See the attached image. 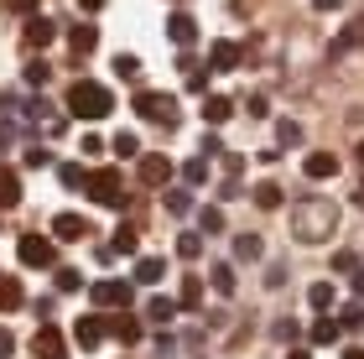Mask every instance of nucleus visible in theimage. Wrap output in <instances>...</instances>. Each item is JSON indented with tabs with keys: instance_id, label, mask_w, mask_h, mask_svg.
<instances>
[{
	"instance_id": "39",
	"label": "nucleus",
	"mask_w": 364,
	"mask_h": 359,
	"mask_svg": "<svg viewBox=\"0 0 364 359\" xmlns=\"http://www.w3.org/2000/svg\"><path fill=\"white\" fill-rule=\"evenodd\" d=\"M21 161H26L31 172H37V167H53V151H47V146H26V151H21Z\"/></svg>"
},
{
	"instance_id": "19",
	"label": "nucleus",
	"mask_w": 364,
	"mask_h": 359,
	"mask_svg": "<svg viewBox=\"0 0 364 359\" xmlns=\"http://www.w3.org/2000/svg\"><path fill=\"white\" fill-rule=\"evenodd\" d=\"M177 307H188V313H198V307H203V276H182V286H177Z\"/></svg>"
},
{
	"instance_id": "26",
	"label": "nucleus",
	"mask_w": 364,
	"mask_h": 359,
	"mask_svg": "<svg viewBox=\"0 0 364 359\" xmlns=\"http://www.w3.org/2000/svg\"><path fill=\"white\" fill-rule=\"evenodd\" d=\"M161 208H167L172 219H182V214H193V193H188V188H172V193H161Z\"/></svg>"
},
{
	"instance_id": "18",
	"label": "nucleus",
	"mask_w": 364,
	"mask_h": 359,
	"mask_svg": "<svg viewBox=\"0 0 364 359\" xmlns=\"http://www.w3.org/2000/svg\"><path fill=\"white\" fill-rule=\"evenodd\" d=\"M260 255H266V245H260V235H250V230H245V235H235V260H240V266H255Z\"/></svg>"
},
{
	"instance_id": "1",
	"label": "nucleus",
	"mask_w": 364,
	"mask_h": 359,
	"mask_svg": "<svg viewBox=\"0 0 364 359\" xmlns=\"http://www.w3.org/2000/svg\"><path fill=\"white\" fill-rule=\"evenodd\" d=\"M338 235V203L333 198H296L291 203V240L296 245H328Z\"/></svg>"
},
{
	"instance_id": "42",
	"label": "nucleus",
	"mask_w": 364,
	"mask_h": 359,
	"mask_svg": "<svg viewBox=\"0 0 364 359\" xmlns=\"http://www.w3.org/2000/svg\"><path fill=\"white\" fill-rule=\"evenodd\" d=\"M245 109H250V120H266V115H271V100H266V94H250Z\"/></svg>"
},
{
	"instance_id": "27",
	"label": "nucleus",
	"mask_w": 364,
	"mask_h": 359,
	"mask_svg": "<svg viewBox=\"0 0 364 359\" xmlns=\"http://www.w3.org/2000/svg\"><path fill=\"white\" fill-rule=\"evenodd\" d=\"M109 250H114V255H141V235L130 230V224H120L114 240H109Z\"/></svg>"
},
{
	"instance_id": "56",
	"label": "nucleus",
	"mask_w": 364,
	"mask_h": 359,
	"mask_svg": "<svg viewBox=\"0 0 364 359\" xmlns=\"http://www.w3.org/2000/svg\"><path fill=\"white\" fill-rule=\"evenodd\" d=\"M354 302H364V276L354 271Z\"/></svg>"
},
{
	"instance_id": "57",
	"label": "nucleus",
	"mask_w": 364,
	"mask_h": 359,
	"mask_svg": "<svg viewBox=\"0 0 364 359\" xmlns=\"http://www.w3.org/2000/svg\"><path fill=\"white\" fill-rule=\"evenodd\" d=\"M343 359H364V349H359V344H349V349H343Z\"/></svg>"
},
{
	"instance_id": "32",
	"label": "nucleus",
	"mask_w": 364,
	"mask_h": 359,
	"mask_svg": "<svg viewBox=\"0 0 364 359\" xmlns=\"http://www.w3.org/2000/svg\"><path fill=\"white\" fill-rule=\"evenodd\" d=\"M177 255H182V260H198V255H203V235H198V230H182V235H177Z\"/></svg>"
},
{
	"instance_id": "52",
	"label": "nucleus",
	"mask_w": 364,
	"mask_h": 359,
	"mask_svg": "<svg viewBox=\"0 0 364 359\" xmlns=\"http://www.w3.org/2000/svg\"><path fill=\"white\" fill-rule=\"evenodd\" d=\"M276 338L281 344H296V323H276Z\"/></svg>"
},
{
	"instance_id": "2",
	"label": "nucleus",
	"mask_w": 364,
	"mask_h": 359,
	"mask_svg": "<svg viewBox=\"0 0 364 359\" xmlns=\"http://www.w3.org/2000/svg\"><path fill=\"white\" fill-rule=\"evenodd\" d=\"M114 109V94L105 84H94V78H78V84H68V115L73 120H105Z\"/></svg>"
},
{
	"instance_id": "16",
	"label": "nucleus",
	"mask_w": 364,
	"mask_h": 359,
	"mask_svg": "<svg viewBox=\"0 0 364 359\" xmlns=\"http://www.w3.org/2000/svg\"><path fill=\"white\" fill-rule=\"evenodd\" d=\"M229 120H235V100H224V94H208V100H203V125L219 130V125H229Z\"/></svg>"
},
{
	"instance_id": "15",
	"label": "nucleus",
	"mask_w": 364,
	"mask_h": 359,
	"mask_svg": "<svg viewBox=\"0 0 364 359\" xmlns=\"http://www.w3.org/2000/svg\"><path fill=\"white\" fill-rule=\"evenodd\" d=\"M53 42H58V21H47V16H31V21H26V47H31V53H37V47L47 53Z\"/></svg>"
},
{
	"instance_id": "20",
	"label": "nucleus",
	"mask_w": 364,
	"mask_h": 359,
	"mask_svg": "<svg viewBox=\"0 0 364 359\" xmlns=\"http://www.w3.org/2000/svg\"><path fill=\"white\" fill-rule=\"evenodd\" d=\"M161 276H167V260H161V255H141L136 260V282L141 286H156Z\"/></svg>"
},
{
	"instance_id": "53",
	"label": "nucleus",
	"mask_w": 364,
	"mask_h": 359,
	"mask_svg": "<svg viewBox=\"0 0 364 359\" xmlns=\"http://www.w3.org/2000/svg\"><path fill=\"white\" fill-rule=\"evenodd\" d=\"M11 141H16V120H0V151H6Z\"/></svg>"
},
{
	"instance_id": "43",
	"label": "nucleus",
	"mask_w": 364,
	"mask_h": 359,
	"mask_svg": "<svg viewBox=\"0 0 364 359\" xmlns=\"http://www.w3.org/2000/svg\"><path fill=\"white\" fill-rule=\"evenodd\" d=\"M235 198H250V193H245L235 177H229V183H219V203H235Z\"/></svg>"
},
{
	"instance_id": "49",
	"label": "nucleus",
	"mask_w": 364,
	"mask_h": 359,
	"mask_svg": "<svg viewBox=\"0 0 364 359\" xmlns=\"http://www.w3.org/2000/svg\"><path fill=\"white\" fill-rule=\"evenodd\" d=\"M203 156H224V141H219V136H213V130H208V136H203Z\"/></svg>"
},
{
	"instance_id": "8",
	"label": "nucleus",
	"mask_w": 364,
	"mask_h": 359,
	"mask_svg": "<svg viewBox=\"0 0 364 359\" xmlns=\"http://www.w3.org/2000/svg\"><path fill=\"white\" fill-rule=\"evenodd\" d=\"M302 177H307V183H328V177H338V156L333 151H307L302 156Z\"/></svg>"
},
{
	"instance_id": "34",
	"label": "nucleus",
	"mask_w": 364,
	"mask_h": 359,
	"mask_svg": "<svg viewBox=\"0 0 364 359\" xmlns=\"http://www.w3.org/2000/svg\"><path fill=\"white\" fill-rule=\"evenodd\" d=\"M47 78H53V63H47V58H31V63H26V84H31V89H47Z\"/></svg>"
},
{
	"instance_id": "4",
	"label": "nucleus",
	"mask_w": 364,
	"mask_h": 359,
	"mask_svg": "<svg viewBox=\"0 0 364 359\" xmlns=\"http://www.w3.org/2000/svg\"><path fill=\"white\" fill-rule=\"evenodd\" d=\"M130 109H136L141 120H156V125H177V100L172 94H161V89H136V100H130Z\"/></svg>"
},
{
	"instance_id": "6",
	"label": "nucleus",
	"mask_w": 364,
	"mask_h": 359,
	"mask_svg": "<svg viewBox=\"0 0 364 359\" xmlns=\"http://www.w3.org/2000/svg\"><path fill=\"white\" fill-rule=\"evenodd\" d=\"M31 354L37 359H68V338H63L58 323H42V328L31 333Z\"/></svg>"
},
{
	"instance_id": "7",
	"label": "nucleus",
	"mask_w": 364,
	"mask_h": 359,
	"mask_svg": "<svg viewBox=\"0 0 364 359\" xmlns=\"http://www.w3.org/2000/svg\"><path fill=\"white\" fill-rule=\"evenodd\" d=\"M105 333H109L105 328V313H84L73 323V344L78 349H99V344H105Z\"/></svg>"
},
{
	"instance_id": "23",
	"label": "nucleus",
	"mask_w": 364,
	"mask_h": 359,
	"mask_svg": "<svg viewBox=\"0 0 364 359\" xmlns=\"http://www.w3.org/2000/svg\"><path fill=\"white\" fill-rule=\"evenodd\" d=\"M68 47H73L78 58L94 53V47H99V26H89V21H84V26H73V31H68Z\"/></svg>"
},
{
	"instance_id": "44",
	"label": "nucleus",
	"mask_w": 364,
	"mask_h": 359,
	"mask_svg": "<svg viewBox=\"0 0 364 359\" xmlns=\"http://www.w3.org/2000/svg\"><path fill=\"white\" fill-rule=\"evenodd\" d=\"M84 286V271H58V291H78Z\"/></svg>"
},
{
	"instance_id": "25",
	"label": "nucleus",
	"mask_w": 364,
	"mask_h": 359,
	"mask_svg": "<svg viewBox=\"0 0 364 359\" xmlns=\"http://www.w3.org/2000/svg\"><path fill=\"white\" fill-rule=\"evenodd\" d=\"M338 333H343V328H338V318H333V313H323L318 323H312V344H323V349H328V344H338Z\"/></svg>"
},
{
	"instance_id": "28",
	"label": "nucleus",
	"mask_w": 364,
	"mask_h": 359,
	"mask_svg": "<svg viewBox=\"0 0 364 359\" xmlns=\"http://www.w3.org/2000/svg\"><path fill=\"white\" fill-rule=\"evenodd\" d=\"M208 276H213V291H219V297H235V286H240V282H235V266H229V260H219V266H213Z\"/></svg>"
},
{
	"instance_id": "13",
	"label": "nucleus",
	"mask_w": 364,
	"mask_h": 359,
	"mask_svg": "<svg viewBox=\"0 0 364 359\" xmlns=\"http://www.w3.org/2000/svg\"><path fill=\"white\" fill-rule=\"evenodd\" d=\"M105 328H109L114 338H120L125 349H130V344H141V338H146V323H141V318H130V313H120V318H105Z\"/></svg>"
},
{
	"instance_id": "38",
	"label": "nucleus",
	"mask_w": 364,
	"mask_h": 359,
	"mask_svg": "<svg viewBox=\"0 0 364 359\" xmlns=\"http://www.w3.org/2000/svg\"><path fill=\"white\" fill-rule=\"evenodd\" d=\"M276 141L281 146H302V125L296 120H276Z\"/></svg>"
},
{
	"instance_id": "54",
	"label": "nucleus",
	"mask_w": 364,
	"mask_h": 359,
	"mask_svg": "<svg viewBox=\"0 0 364 359\" xmlns=\"http://www.w3.org/2000/svg\"><path fill=\"white\" fill-rule=\"evenodd\" d=\"M105 6H109V0H78V11H89V16H94V11H105Z\"/></svg>"
},
{
	"instance_id": "5",
	"label": "nucleus",
	"mask_w": 364,
	"mask_h": 359,
	"mask_svg": "<svg viewBox=\"0 0 364 359\" xmlns=\"http://www.w3.org/2000/svg\"><path fill=\"white\" fill-rule=\"evenodd\" d=\"M16 255H21V266H31V271H42V266L58 260V250H53L47 235H21V240H16Z\"/></svg>"
},
{
	"instance_id": "33",
	"label": "nucleus",
	"mask_w": 364,
	"mask_h": 359,
	"mask_svg": "<svg viewBox=\"0 0 364 359\" xmlns=\"http://www.w3.org/2000/svg\"><path fill=\"white\" fill-rule=\"evenodd\" d=\"M338 328H343V333H359V328H364V302L338 307Z\"/></svg>"
},
{
	"instance_id": "47",
	"label": "nucleus",
	"mask_w": 364,
	"mask_h": 359,
	"mask_svg": "<svg viewBox=\"0 0 364 359\" xmlns=\"http://www.w3.org/2000/svg\"><path fill=\"white\" fill-rule=\"evenodd\" d=\"M266 286H271V291H276V286H287V266H281V260L266 271Z\"/></svg>"
},
{
	"instance_id": "3",
	"label": "nucleus",
	"mask_w": 364,
	"mask_h": 359,
	"mask_svg": "<svg viewBox=\"0 0 364 359\" xmlns=\"http://www.w3.org/2000/svg\"><path fill=\"white\" fill-rule=\"evenodd\" d=\"M84 188H89V198H94L99 208H125V177L114 172V167L89 172V177H84Z\"/></svg>"
},
{
	"instance_id": "50",
	"label": "nucleus",
	"mask_w": 364,
	"mask_h": 359,
	"mask_svg": "<svg viewBox=\"0 0 364 359\" xmlns=\"http://www.w3.org/2000/svg\"><path fill=\"white\" fill-rule=\"evenodd\" d=\"M156 354H161V359H172V354H177V338H172V333H161V338H156Z\"/></svg>"
},
{
	"instance_id": "41",
	"label": "nucleus",
	"mask_w": 364,
	"mask_h": 359,
	"mask_svg": "<svg viewBox=\"0 0 364 359\" xmlns=\"http://www.w3.org/2000/svg\"><path fill=\"white\" fill-rule=\"evenodd\" d=\"M333 271H338V276H354V271H359V255H354V250H333Z\"/></svg>"
},
{
	"instance_id": "30",
	"label": "nucleus",
	"mask_w": 364,
	"mask_h": 359,
	"mask_svg": "<svg viewBox=\"0 0 364 359\" xmlns=\"http://www.w3.org/2000/svg\"><path fill=\"white\" fill-rule=\"evenodd\" d=\"M21 302H26L21 282H16V276H0V307H6V313H11V307H21Z\"/></svg>"
},
{
	"instance_id": "21",
	"label": "nucleus",
	"mask_w": 364,
	"mask_h": 359,
	"mask_svg": "<svg viewBox=\"0 0 364 359\" xmlns=\"http://www.w3.org/2000/svg\"><path fill=\"white\" fill-rule=\"evenodd\" d=\"M16 203H21V177H16L11 167H0V214L16 208Z\"/></svg>"
},
{
	"instance_id": "37",
	"label": "nucleus",
	"mask_w": 364,
	"mask_h": 359,
	"mask_svg": "<svg viewBox=\"0 0 364 359\" xmlns=\"http://www.w3.org/2000/svg\"><path fill=\"white\" fill-rule=\"evenodd\" d=\"M114 156H141V136L136 130H120V136H114Z\"/></svg>"
},
{
	"instance_id": "40",
	"label": "nucleus",
	"mask_w": 364,
	"mask_h": 359,
	"mask_svg": "<svg viewBox=\"0 0 364 359\" xmlns=\"http://www.w3.org/2000/svg\"><path fill=\"white\" fill-rule=\"evenodd\" d=\"M58 177H63V188H84V167H78V161H63V167H58Z\"/></svg>"
},
{
	"instance_id": "35",
	"label": "nucleus",
	"mask_w": 364,
	"mask_h": 359,
	"mask_svg": "<svg viewBox=\"0 0 364 359\" xmlns=\"http://www.w3.org/2000/svg\"><path fill=\"white\" fill-rule=\"evenodd\" d=\"M182 183H188V188H203V183H208V156H193L188 167H182Z\"/></svg>"
},
{
	"instance_id": "51",
	"label": "nucleus",
	"mask_w": 364,
	"mask_h": 359,
	"mask_svg": "<svg viewBox=\"0 0 364 359\" xmlns=\"http://www.w3.org/2000/svg\"><path fill=\"white\" fill-rule=\"evenodd\" d=\"M11 354H16V333L0 328V359H11Z\"/></svg>"
},
{
	"instance_id": "12",
	"label": "nucleus",
	"mask_w": 364,
	"mask_h": 359,
	"mask_svg": "<svg viewBox=\"0 0 364 359\" xmlns=\"http://www.w3.org/2000/svg\"><path fill=\"white\" fill-rule=\"evenodd\" d=\"M208 63H213L208 73H235V68H240V42H229V37H219V42L208 47Z\"/></svg>"
},
{
	"instance_id": "14",
	"label": "nucleus",
	"mask_w": 364,
	"mask_h": 359,
	"mask_svg": "<svg viewBox=\"0 0 364 359\" xmlns=\"http://www.w3.org/2000/svg\"><path fill=\"white\" fill-rule=\"evenodd\" d=\"M167 42H177V47H193L198 42V21H193L188 11H172L167 16Z\"/></svg>"
},
{
	"instance_id": "31",
	"label": "nucleus",
	"mask_w": 364,
	"mask_h": 359,
	"mask_svg": "<svg viewBox=\"0 0 364 359\" xmlns=\"http://www.w3.org/2000/svg\"><path fill=\"white\" fill-rule=\"evenodd\" d=\"M250 198H255V208H266V214H271V208H281V188L276 183H255Z\"/></svg>"
},
{
	"instance_id": "55",
	"label": "nucleus",
	"mask_w": 364,
	"mask_h": 359,
	"mask_svg": "<svg viewBox=\"0 0 364 359\" xmlns=\"http://www.w3.org/2000/svg\"><path fill=\"white\" fill-rule=\"evenodd\" d=\"M343 0H312V11H338Z\"/></svg>"
},
{
	"instance_id": "24",
	"label": "nucleus",
	"mask_w": 364,
	"mask_h": 359,
	"mask_svg": "<svg viewBox=\"0 0 364 359\" xmlns=\"http://www.w3.org/2000/svg\"><path fill=\"white\" fill-rule=\"evenodd\" d=\"M198 235H224V208H219V203H203V208H198Z\"/></svg>"
},
{
	"instance_id": "11",
	"label": "nucleus",
	"mask_w": 364,
	"mask_h": 359,
	"mask_svg": "<svg viewBox=\"0 0 364 359\" xmlns=\"http://www.w3.org/2000/svg\"><path fill=\"white\" fill-rule=\"evenodd\" d=\"M84 235H94L89 224H84V214H53V240H63V245H78Z\"/></svg>"
},
{
	"instance_id": "59",
	"label": "nucleus",
	"mask_w": 364,
	"mask_h": 359,
	"mask_svg": "<svg viewBox=\"0 0 364 359\" xmlns=\"http://www.w3.org/2000/svg\"><path fill=\"white\" fill-rule=\"evenodd\" d=\"M354 203H359V208H364V183H359V193H354Z\"/></svg>"
},
{
	"instance_id": "17",
	"label": "nucleus",
	"mask_w": 364,
	"mask_h": 359,
	"mask_svg": "<svg viewBox=\"0 0 364 359\" xmlns=\"http://www.w3.org/2000/svg\"><path fill=\"white\" fill-rule=\"evenodd\" d=\"M359 47H364V16H359V21H349V26H343L338 37H333V58H343V53H359Z\"/></svg>"
},
{
	"instance_id": "48",
	"label": "nucleus",
	"mask_w": 364,
	"mask_h": 359,
	"mask_svg": "<svg viewBox=\"0 0 364 359\" xmlns=\"http://www.w3.org/2000/svg\"><path fill=\"white\" fill-rule=\"evenodd\" d=\"M6 11L11 16H31V11H37V0H6Z\"/></svg>"
},
{
	"instance_id": "29",
	"label": "nucleus",
	"mask_w": 364,
	"mask_h": 359,
	"mask_svg": "<svg viewBox=\"0 0 364 359\" xmlns=\"http://www.w3.org/2000/svg\"><path fill=\"white\" fill-rule=\"evenodd\" d=\"M307 307L312 313H328V307H333V282H312L307 286Z\"/></svg>"
},
{
	"instance_id": "22",
	"label": "nucleus",
	"mask_w": 364,
	"mask_h": 359,
	"mask_svg": "<svg viewBox=\"0 0 364 359\" xmlns=\"http://www.w3.org/2000/svg\"><path fill=\"white\" fill-rule=\"evenodd\" d=\"M182 313V307H177V297H151V302H146V318H151V323H161V328H167V323Z\"/></svg>"
},
{
	"instance_id": "58",
	"label": "nucleus",
	"mask_w": 364,
	"mask_h": 359,
	"mask_svg": "<svg viewBox=\"0 0 364 359\" xmlns=\"http://www.w3.org/2000/svg\"><path fill=\"white\" fill-rule=\"evenodd\" d=\"M287 359H312V354H307V349H291V354H287Z\"/></svg>"
},
{
	"instance_id": "9",
	"label": "nucleus",
	"mask_w": 364,
	"mask_h": 359,
	"mask_svg": "<svg viewBox=\"0 0 364 359\" xmlns=\"http://www.w3.org/2000/svg\"><path fill=\"white\" fill-rule=\"evenodd\" d=\"M136 172H141V183H146V188H167V183H172V161L161 156V151L141 156V167H136Z\"/></svg>"
},
{
	"instance_id": "10",
	"label": "nucleus",
	"mask_w": 364,
	"mask_h": 359,
	"mask_svg": "<svg viewBox=\"0 0 364 359\" xmlns=\"http://www.w3.org/2000/svg\"><path fill=\"white\" fill-rule=\"evenodd\" d=\"M130 297H136V291H130V282H94V302L99 307H130Z\"/></svg>"
},
{
	"instance_id": "45",
	"label": "nucleus",
	"mask_w": 364,
	"mask_h": 359,
	"mask_svg": "<svg viewBox=\"0 0 364 359\" xmlns=\"http://www.w3.org/2000/svg\"><path fill=\"white\" fill-rule=\"evenodd\" d=\"M188 89H193V94H208V73L193 68V73H188Z\"/></svg>"
},
{
	"instance_id": "36",
	"label": "nucleus",
	"mask_w": 364,
	"mask_h": 359,
	"mask_svg": "<svg viewBox=\"0 0 364 359\" xmlns=\"http://www.w3.org/2000/svg\"><path fill=\"white\" fill-rule=\"evenodd\" d=\"M114 73H120L125 84H141V58L136 53H120V58H114Z\"/></svg>"
},
{
	"instance_id": "46",
	"label": "nucleus",
	"mask_w": 364,
	"mask_h": 359,
	"mask_svg": "<svg viewBox=\"0 0 364 359\" xmlns=\"http://www.w3.org/2000/svg\"><path fill=\"white\" fill-rule=\"evenodd\" d=\"M224 172L240 177V172H245V156H240V151H224Z\"/></svg>"
}]
</instances>
